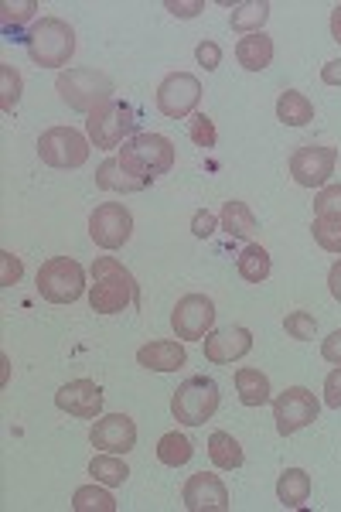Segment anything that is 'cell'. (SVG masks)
<instances>
[{"instance_id": "1", "label": "cell", "mask_w": 341, "mask_h": 512, "mask_svg": "<svg viewBox=\"0 0 341 512\" xmlns=\"http://www.w3.org/2000/svg\"><path fill=\"white\" fill-rule=\"evenodd\" d=\"M89 304L96 315H123L130 304H137V280L116 256H99L93 260V287H89Z\"/></svg>"}, {"instance_id": "2", "label": "cell", "mask_w": 341, "mask_h": 512, "mask_svg": "<svg viewBox=\"0 0 341 512\" xmlns=\"http://www.w3.org/2000/svg\"><path fill=\"white\" fill-rule=\"evenodd\" d=\"M174 158H178V154H174V144L168 137L137 134L120 147V158L116 161H120L133 178H140V181L151 185L154 178L168 175V171L174 168Z\"/></svg>"}, {"instance_id": "3", "label": "cell", "mask_w": 341, "mask_h": 512, "mask_svg": "<svg viewBox=\"0 0 341 512\" xmlns=\"http://www.w3.org/2000/svg\"><path fill=\"white\" fill-rule=\"evenodd\" d=\"M28 55L41 69H62L76 55V31L62 18H41L28 31Z\"/></svg>"}, {"instance_id": "4", "label": "cell", "mask_w": 341, "mask_h": 512, "mask_svg": "<svg viewBox=\"0 0 341 512\" xmlns=\"http://www.w3.org/2000/svg\"><path fill=\"white\" fill-rule=\"evenodd\" d=\"M219 383L209 376H191L185 383L174 390L171 396V414L178 424L185 427H202L205 420L215 417V410H219Z\"/></svg>"}, {"instance_id": "5", "label": "cell", "mask_w": 341, "mask_h": 512, "mask_svg": "<svg viewBox=\"0 0 341 512\" xmlns=\"http://www.w3.org/2000/svg\"><path fill=\"white\" fill-rule=\"evenodd\" d=\"M133 130H137V117H133V110L127 103H120V99L99 103L86 120L89 144L103 147V151H113V147L127 144L130 137H137Z\"/></svg>"}, {"instance_id": "6", "label": "cell", "mask_w": 341, "mask_h": 512, "mask_svg": "<svg viewBox=\"0 0 341 512\" xmlns=\"http://www.w3.org/2000/svg\"><path fill=\"white\" fill-rule=\"evenodd\" d=\"M55 89H58V96H62V103H69L72 110H79V113H93L99 103L113 99V79L96 69L62 72Z\"/></svg>"}, {"instance_id": "7", "label": "cell", "mask_w": 341, "mask_h": 512, "mask_svg": "<svg viewBox=\"0 0 341 512\" xmlns=\"http://www.w3.org/2000/svg\"><path fill=\"white\" fill-rule=\"evenodd\" d=\"M38 294L52 304H76L86 294V270L72 256H55V260L41 263Z\"/></svg>"}, {"instance_id": "8", "label": "cell", "mask_w": 341, "mask_h": 512, "mask_svg": "<svg viewBox=\"0 0 341 512\" xmlns=\"http://www.w3.org/2000/svg\"><path fill=\"white\" fill-rule=\"evenodd\" d=\"M38 158L58 171L82 168L89 161V137L72 127H52L38 137Z\"/></svg>"}, {"instance_id": "9", "label": "cell", "mask_w": 341, "mask_h": 512, "mask_svg": "<svg viewBox=\"0 0 341 512\" xmlns=\"http://www.w3.org/2000/svg\"><path fill=\"white\" fill-rule=\"evenodd\" d=\"M318 414H321V403L307 386H290V390H284L273 400V420H277V431L284 437L311 427Z\"/></svg>"}, {"instance_id": "10", "label": "cell", "mask_w": 341, "mask_h": 512, "mask_svg": "<svg viewBox=\"0 0 341 512\" xmlns=\"http://www.w3.org/2000/svg\"><path fill=\"white\" fill-rule=\"evenodd\" d=\"M198 103H202V82L191 76V72H171V76L157 86V110L171 120L195 117Z\"/></svg>"}, {"instance_id": "11", "label": "cell", "mask_w": 341, "mask_h": 512, "mask_svg": "<svg viewBox=\"0 0 341 512\" xmlns=\"http://www.w3.org/2000/svg\"><path fill=\"white\" fill-rule=\"evenodd\" d=\"M338 151L324 144H304L290 154V175L301 188H324L335 175Z\"/></svg>"}, {"instance_id": "12", "label": "cell", "mask_w": 341, "mask_h": 512, "mask_svg": "<svg viewBox=\"0 0 341 512\" xmlns=\"http://www.w3.org/2000/svg\"><path fill=\"white\" fill-rule=\"evenodd\" d=\"M215 325V304L205 294H185L171 311V328L181 342H198L212 332Z\"/></svg>"}, {"instance_id": "13", "label": "cell", "mask_w": 341, "mask_h": 512, "mask_svg": "<svg viewBox=\"0 0 341 512\" xmlns=\"http://www.w3.org/2000/svg\"><path fill=\"white\" fill-rule=\"evenodd\" d=\"M89 236H93V243L103 246V250H120V246H127L133 236L130 209L120 202H103L93 216H89Z\"/></svg>"}, {"instance_id": "14", "label": "cell", "mask_w": 341, "mask_h": 512, "mask_svg": "<svg viewBox=\"0 0 341 512\" xmlns=\"http://www.w3.org/2000/svg\"><path fill=\"white\" fill-rule=\"evenodd\" d=\"M188 512H229V489L219 475L212 472H198L191 475L181 489Z\"/></svg>"}, {"instance_id": "15", "label": "cell", "mask_w": 341, "mask_h": 512, "mask_svg": "<svg viewBox=\"0 0 341 512\" xmlns=\"http://www.w3.org/2000/svg\"><path fill=\"white\" fill-rule=\"evenodd\" d=\"M202 342H205V359H209L212 366H232V362H239L243 355L253 352V335H249V328L243 325L215 328Z\"/></svg>"}, {"instance_id": "16", "label": "cell", "mask_w": 341, "mask_h": 512, "mask_svg": "<svg viewBox=\"0 0 341 512\" xmlns=\"http://www.w3.org/2000/svg\"><path fill=\"white\" fill-rule=\"evenodd\" d=\"M89 441L106 454H130L137 448V424L127 414H106L93 424Z\"/></svg>"}, {"instance_id": "17", "label": "cell", "mask_w": 341, "mask_h": 512, "mask_svg": "<svg viewBox=\"0 0 341 512\" xmlns=\"http://www.w3.org/2000/svg\"><path fill=\"white\" fill-rule=\"evenodd\" d=\"M55 407L65 410L69 417L96 420L99 410H103V390H99L93 379H72V383H65L55 393Z\"/></svg>"}, {"instance_id": "18", "label": "cell", "mask_w": 341, "mask_h": 512, "mask_svg": "<svg viewBox=\"0 0 341 512\" xmlns=\"http://www.w3.org/2000/svg\"><path fill=\"white\" fill-rule=\"evenodd\" d=\"M137 362L144 369H154V373H178L181 366L188 362V352L181 342H147L137 349Z\"/></svg>"}, {"instance_id": "19", "label": "cell", "mask_w": 341, "mask_h": 512, "mask_svg": "<svg viewBox=\"0 0 341 512\" xmlns=\"http://www.w3.org/2000/svg\"><path fill=\"white\" fill-rule=\"evenodd\" d=\"M236 62L243 65L246 72H263V69H270V62H273V38H270V35H263V31L239 38V45H236Z\"/></svg>"}, {"instance_id": "20", "label": "cell", "mask_w": 341, "mask_h": 512, "mask_svg": "<svg viewBox=\"0 0 341 512\" xmlns=\"http://www.w3.org/2000/svg\"><path fill=\"white\" fill-rule=\"evenodd\" d=\"M277 499L284 509H301L307 499H311V475L304 468H287L284 475L277 478Z\"/></svg>"}, {"instance_id": "21", "label": "cell", "mask_w": 341, "mask_h": 512, "mask_svg": "<svg viewBox=\"0 0 341 512\" xmlns=\"http://www.w3.org/2000/svg\"><path fill=\"white\" fill-rule=\"evenodd\" d=\"M96 185L103 188V192H120V195H127V192H144L147 181L133 178L120 161L110 158V161L99 164V171H96Z\"/></svg>"}, {"instance_id": "22", "label": "cell", "mask_w": 341, "mask_h": 512, "mask_svg": "<svg viewBox=\"0 0 341 512\" xmlns=\"http://www.w3.org/2000/svg\"><path fill=\"white\" fill-rule=\"evenodd\" d=\"M222 229H226L229 236L236 239H253L256 229H260V222H256L253 209H249L246 202H239V198H229L226 205H222Z\"/></svg>"}, {"instance_id": "23", "label": "cell", "mask_w": 341, "mask_h": 512, "mask_svg": "<svg viewBox=\"0 0 341 512\" xmlns=\"http://www.w3.org/2000/svg\"><path fill=\"white\" fill-rule=\"evenodd\" d=\"M277 120L287 123V127H307L314 120V103L297 89H287L277 99Z\"/></svg>"}, {"instance_id": "24", "label": "cell", "mask_w": 341, "mask_h": 512, "mask_svg": "<svg viewBox=\"0 0 341 512\" xmlns=\"http://www.w3.org/2000/svg\"><path fill=\"white\" fill-rule=\"evenodd\" d=\"M209 458L219 472H236V468L243 465V444L226 431H215L209 437Z\"/></svg>"}, {"instance_id": "25", "label": "cell", "mask_w": 341, "mask_h": 512, "mask_svg": "<svg viewBox=\"0 0 341 512\" xmlns=\"http://www.w3.org/2000/svg\"><path fill=\"white\" fill-rule=\"evenodd\" d=\"M236 390L243 407H263V403H270V379L260 369H236Z\"/></svg>"}, {"instance_id": "26", "label": "cell", "mask_w": 341, "mask_h": 512, "mask_svg": "<svg viewBox=\"0 0 341 512\" xmlns=\"http://www.w3.org/2000/svg\"><path fill=\"white\" fill-rule=\"evenodd\" d=\"M266 18H270V4L266 0H246V4H236L229 14L232 31H243V35H256L263 31Z\"/></svg>"}, {"instance_id": "27", "label": "cell", "mask_w": 341, "mask_h": 512, "mask_svg": "<svg viewBox=\"0 0 341 512\" xmlns=\"http://www.w3.org/2000/svg\"><path fill=\"white\" fill-rule=\"evenodd\" d=\"M236 270L246 284H263V280L270 277V253H266L260 243H249L246 250L239 253Z\"/></svg>"}, {"instance_id": "28", "label": "cell", "mask_w": 341, "mask_h": 512, "mask_svg": "<svg viewBox=\"0 0 341 512\" xmlns=\"http://www.w3.org/2000/svg\"><path fill=\"white\" fill-rule=\"evenodd\" d=\"M89 475L96 478L99 485H123L130 478V468H127V461H120V454H96L93 461H89Z\"/></svg>"}, {"instance_id": "29", "label": "cell", "mask_w": 341, "mask_h": 512, "mask_svg": "<svg viewBox=\"0 0 341 512\" xmlns=\"http://www.w3.org/2000/svg\"><path fill=\"white\" fill-rule=\"evenodd\" d=\"M191 454H195V448H191L188 437H185V434H178V431L164 434L161 441H157V458H161V465H168V468L188 465Z\"/></svg>"}, {"instance_id": "30", "label": "cell", "mask_w": 341, "mask_h": 512, "mask_svg": "<svg viewBox=\"0 0 341 512\" xmlns=\"http://www.w3.org/2000/svg\"><path fill=\"white\" fill-rule=\"evenodd\" d=\"M72 509L76 512H116V499L99 485H82L72 495Z\"/></svg>"}, {"instance_id": "31", "label": "cell", "mask_w": 341, "mask_h": 512, "mask_svg": "<svg viewBox=\"0 0 341 512\" xmlns=\"http://www.w3.org/2000/svg\"><path fill=\"white\" fill-rule=\"evenodd\" d=\"M314 243L328 253H341V219L338 216H314L311 222Z\"/></svg>"}, {"instance_id": "32", "label": "cell", "mask_w": 341, "mask_h": 512, "mask_svg": "<svg viewBox=\"0 0 341 512\" xmlns=\"http://www.w3.org/2000/svg\"><path fill=\"white\" fill-rule=\"evenodd\" d=\"M21 103V76L14 65L0 62V106H4V113H14Z\"/></svg>"}, {"instance_id": "33", "label": "cell", "mask_w": 341, "mask_h": 512, "mask_svg": "<svg viewBox=\"0 0 341 512\" xmlns=\"http://www.w3.org/2000/svg\"><path fill=\"white\" fill-rule=\"evenodd\" d=\"M284 328L290 338H297V342H307V338H314L318 332V318L311 315V311H290L284 318Z\"/></svg>"}, {"instance_id": "34", "label": "cell", "mask_w": 341, "mask_h": 512, "mask_svg": "<svg viewBox=\"0 0 341 512\" xmlns=\"http://www.w3.org/2000/svg\"><path fill=\"white\" fill-rule=\"evenodd\" d=\"M188 137L195 140V147H215V140H219V134H215V123L212 117H205V113H195V117L188 120Z\"/></svg>"}, {"instance_id": "35", "label": "cell", "mask_w": 341, "mask_h": 512, "mask_svg": "<svg viewBox=\"0 0 341 512\" xmlns=\"http://www.w3.org/2000/svg\"><path fill=\"white\" fill-rule=\"evenodd\" d=\"M38 11V0H21V4H14V0H7V4H0V18H4L7 28H21L24 21H31Z\"/></svg>"}, {"instance_id": "36", "label": "cell", "mask_w": 341, "mask_h": 512, "mask_svg": "<svg viewBox=\"0 0 341 512\" xmlns=\"http://www.w3.org/2000/svg\"><path fill=\"white\" fill-rule=\"evenodd\" d=\"M314 216H338L341 219V185H324L314 198Z\"/></svg>"}, {"instance_id": "37", "label": "cell", "mask_w": 341, "mask_h": 512, "mask_svg": "<svg viewBox=\"0 0 341 512\" xmlns=\"http://www.w3.org/2000/svg\"><path fill=\"white\" fill-rule=\"evenodd\" d=\"M24 274V267H21V260L14 253H0V287H14L21 280Z\"/></svg>"}, {"instance_id": "38", "label": "cell", "mask_w": 341, "mask_h": 512, "mask_svg": "<svg viewBox=\"0 0 341 512\" xmlns=\"http://www.w3.org/2000/svg\"><path fill=\"white\" fill-rule=\"evenodd\" d=\"M195 59L198 65H205V72H215L222 65V48L215 45V41H202V45L195 48Z\"/></svg>"}, {"instance_id": "39", "label": "cell", "mask_w": 341, "mask_h": 512, "mask_svg": "<svg viewBox=\"0 0 341 512\" xmlns=\"http://www.w3.org/2000/svg\"><path fill=\"white\" fill-rule=\"evenodd\" d=\"M324 403H328L331 410H341V366H335L324 379Z\"/></svg>"}, {"instance_id": "40", "label": "cell", "mask_w": 341, "mask_h": 512, "mask_svg": "<svg viewBox=\"0 0 341 512\" xmlns=\"http://www.w3.org/2000/svg\"><path fill=\"white\" fill-rule=\"evenodd\" d=\"M164 7H168L174 18H198L205 11V0H168Z\"/></svg>"}, {"instance_id": "41", "label": "cell", "mask_w": 341, "mask_h": 512, "mask_svg": "<svg viewBox=\"0 0 341 512\" xmlns=\"http://www.w3.org/2000/svg\"><path fill=\"white\" fill-rule=\"evenodd\" d=\"M191 233H195L198 239H209L215 233V216L205 209H198L195 216H191Z\"/></svg>"}, {"instance_id": "42", "label": "cell", "mask_w": 341, "mask_h": 512, "mask_svg": "<svg viewBox=\"0 0 341 512\" xmlns=\"http://www.w3.org/2000/svg\"><path fill=\"white\" fill-rule=\"evenodd\" d=\"M321 355H324L328 362H335V366H341V328H338V332H331L328 338H324Z\"/></svg>"}, {"instance_id": "43", "label": "cell", "mask_w": 341, "mask_h": 512, "mask_svg": "<svg viewBox=\"0 0 341 512\" xmlns=\"http://www.w3.org/2000/svg\"><path fill=\"white\" fill-rule=\"evenodd\" d=\"M321 79L328 82V86H341V59L324 65V69H321Z\"/></svg>"}, {"instance_id": "44", "label": "cell", "mask_w": 341, "mask_h": 512, "mask_svg": "<svg viewBox=\"0 0 341 512\" xmlns=\"http://www.w3.org/2000/svg\"><path fill=\"white\" fill-rule=\"evenodd\" d=\"M328 291L341 304V260L335 263V267H331V274H328Z\"/></svg>"}, {"instance_id": "45", "label": "cell", "mask_w": 341, "mask_h": 512, "mask_svg": "<svg viewBox=\"0 0 341 512\" xmlns=\"http://www.w3.org/2000/svg\"><path fill=\"white\" fill-rule=\"evenodd\" d=\"M331 38L341 45V4L331 7Z\"/></svg>"}]
</instances>
